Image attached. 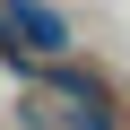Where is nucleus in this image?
I'll return each instance as SVG.
<instances>
[{"label":"nucleus","instance_id":"obj_1","mask_svg":"<svg viewBox=\"0 0 130 130\" xmlns=\"http://www.w3.org/2000/svg\"><path fill=\"white\" fill-rule=\"evenodd\" d=\"M0 26H9L35 61H61V52H78V26L52 9V0H0Z\"/></svg>","mask_w":130,"mask_h":130}]
</instances>
